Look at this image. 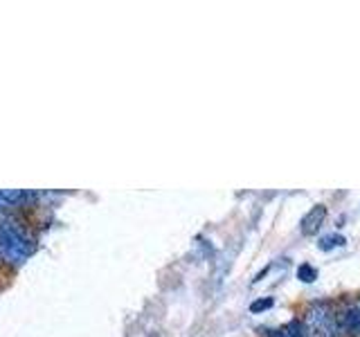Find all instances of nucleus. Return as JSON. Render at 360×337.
<instances>
[{
  "label": "nucleus",
  "instance_id": "8",
  "mask_svg": "<svg viewBox=\"0 0 360 337\" xmlns=\"http://www.w3.org/2000/svg\"><path fill=\"white\" fill-rule=\"evenodd\" d=\"M270 337H290V335H288L286 331H275V333L270 335Z\"/></svg>",
  "mask_w": 360,
  "mask_h": 337
},
{
  "label": "nucleus",
  "instance_id": "5",
  "mask_svg": "<svg viewBox=\"0 0 360 337\" xmlns=\"http://www.w3.org/2000/svg\"><path fill=\"white\" fill-rule=\"evenodd\" d=\"M345 243H347L345 236L329 234V236H322V239L318 241V247H320V250H324V252H329V250H333V247H342Z\"/></svg>",
  "mask_w": 360,
  "mask_h": 337
},
{
  "label": "nucleus",
  "instance_id": "3",
  "mask_svg": "<svg viewBox=\"0 0 360 337\" xmlns=\"http://www.w3.org/2000/svg\"><path fill=\"white\" fill-rule=\"evenodd\" d=\"M326 218V207L324 205H315L307 216L302 218L300 223V230L304 236H313V234H318V230L322 227V223Z\"/></svg>",
  "mask_w": 360,
  "mask_h": 337
},
{
  "label": "nucleus",
  "instance_id": "1",
  "mask_svg": "<svg viewBox=\"0 0 360 337\" xmlns=\"http://www.w3.org/2000/svg\"><path fill=\"white\" fill-rule=\"evenodd\" d=\"M34 252V241L16 220L0 218V258L7 263H22Z\"/></svg>",
  "mask_w": 360,
  "mask_h": 337
},
{
  "label": "nucleus",
  "instance_id": "2",
  "mask_svg": "<svg viewBox=\"0 0 360 337\" xmlns=\"http://www.w3.org/2000/svg\"><path fill=\"white\" fill-rule=\"evenodd\" d=\"M304 324L318 337H342V326L338 322V312L329 303H315L307 312V322Z\"/></svg>",
  "mask_w": 360,
  "mask_h": 337
},
{
  "label": "nucleus",
  "instance_id": "4",
  "mask_svg": "<svg viewBox=\"0 0 360 337\" xmlns=\"http://www.w3.org/2000/svg\"><path fill=\"white\" fill-rule=\"evenodd\" d=\"M27 198L25 191H18V189H0V211L16 205V202H22Z\"/></svg>",
  "mask_w": 360,
  "mask_h": 337
},
{
  "label": "nucleus",
  "instance_id": "7",
  "mask_svg": "<svg viewBox=\"0 0 360 337\" xmlns=\"http://www.w3.org/2000/svg\"><path fill=\"white\" fill-rule=\"evenodd\" d=\"M275 306V299L273 297H264V299H257L250 303V312L259 315V312H264V310H270Z\"/></svg>",
  "mask_w": 360,
  "mask_h": 337
},
{
  "label": "nucleus",
  "instance_id": "6",
  "mask_svg": "<svg viewBox=\"0 0 360 337\" xmlns=\"http://www.w3.org/2000/svg\"><path fill=\"white\" fill-rule=\"evenodd\" d=\"M297 279H302L304 284H313V281L318 279V270H315L313 265H309V263H302L297 267Z\"/></svg>",
  "mask_w": 360,
  "mask_h": 337
}]
</instances>
